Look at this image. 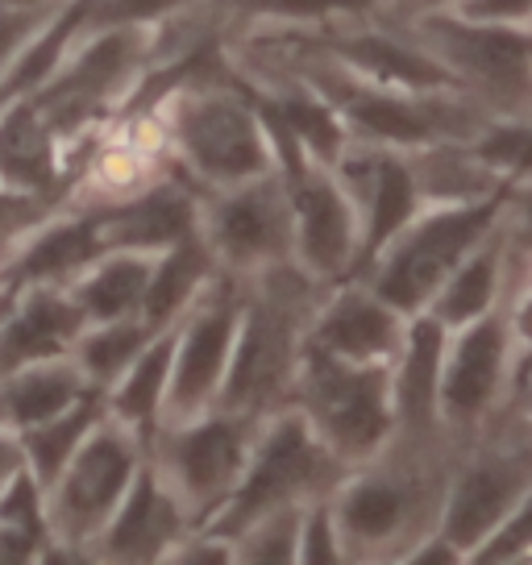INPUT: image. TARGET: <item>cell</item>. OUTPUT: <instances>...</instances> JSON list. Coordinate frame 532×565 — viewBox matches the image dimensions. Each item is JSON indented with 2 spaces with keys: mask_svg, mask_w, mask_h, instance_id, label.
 I'll list each match as a JSON object with an SVG mask.
<instances>
[{
  "mask_svg": "<svg viewBox=\"0 0 532 565\" xmlns=\"http://www.w3.org/2000/svg\"><path fill=\"white\" fill-rule=\"evenodd\" d=\"M258 424L263 420L213 407L204 416L159 428V437L150 445V461L159 466L167 487L183 503L192 529H204L237 491Z\"/></svg>",
  "mask_w": 532,
  "mask_h": 565,
  "instance_id": "obj_11",
  "label": "cell"
},
{
  "mask_svg": "<svg viewBox=\"0 0 532 565\" xmlns=\"http://www.w3.org/2000/svg\"><path fill=\"white\" fill-rule=\"evenodd\" d=\"M445 345H449V329L433 312L408 317V333L395 358V428H408V433L445 428L437 412Z\"/></svg>",
  "mask_w": 532,
  "mask_h": 565,
  "instance_id": "obj_22",
  "label": "cell"
},
{
  "mask_svg": "<svg viewBox=\"0 0 532 565\" xmlns=\"http://www.w3.org/2000/svg\"><path fill=\"white\" fill-rule=\"evenodd\" d=\"M395 21L449 71L454 88L487 117H532V25L470 21L454 9H428Z\"/></svg>",
  "mask_w": 532,
  "mask_h": 565,
  "instance_id": "obj_4",
  "label": "cell"
},
{
  "mask_svg": "<svg viewBox=\"0 0 532 565\" xmlns=\"http://www.w3.org/2000/svg\"><path fill=\"white\" fill-rule=\"evenodd\" d=\"M0 287H4V279H0Z\"/></svg>",
  "mask_w": 532,
  "mask_h": 565,
  "instance_id": "obj_42",
  "label": "cell"
},
{
  "mask_svg": "<svg viewBox=\"0 0 532 565\" xmlns=\"http://www.w3.org/2000/svg\"><path fill=\"white\" fill-rule=\"evenodd\" d=\"M304 34L329 58H338L345 71H354L358 79H371L379 88L458 92L449 71L425 46H416V38L387 13L366 21H341V25H324V30H304Z\"/></svg>",
  "mask_w": 532,
  "mask_h": 565,
  "instance_id": "obj_15",
  "label": "cell"
},
{
  "mask_svg": "<svg viewBox=\"0 0 532 565\" xmlns=\"http://www.w3.org/2000/svg\"><path fill=\"white\" fill-rule=\"evenodd\" d=\"M520 557H532V482H529V491L520 494V503L512 508V515H508L466 562L496 565V562H520Z\"/></svg>",
  "mask_w": 532,
  "mask_h": 565,
  "instance_id": "obj_34",
  "label": "cell"
},
{
  "mask_svg": "<svg viewBox=\"0 0 532 565\" xmlns=\"http://www.w3.org/2000/svg\"><path fill=\"white\" fill-rule=\"evenodd\" d=\"M92 320L67 282H25L0 320V374L72 353Z\"/></svg>",
  "mask_w": 532,
  "mask_h": 565,
  "instance_id": "obj_18",
  "label": "cell"
},
{
  "mask_svg": "<svg viewBox=\"0 0 532 565\" xmlns=\"http://www.w3.org/2000/svg\"><path fill=\"white\" fill-rule=\"evenodd\" d=\"M100 254H108V246L100 237L96 209L92 204L63 209L0 263V279L13 282V287H25V282H72Z\"/></svg>",
  "mask_w": 532,
  "mask_h": 565,
  "instance_id": "obj_21",
  "label": "cell"
},
{
  "mask_svg": "<svg viewBox=\"0 0 532 565\" xmlns=\"http://www.w3.org/2000/svg\"><path fill=\"white\" fill-rule=\"evenodd\" d=\"M4 4H51V0H4Z\"/></svg>",
  "mask_w": 532,
  "mask_h": 565,
  "instance_id": "obj_41",
  "label": "cell"
},
{
  "mask_svg": "<svg viewBox=\"0 0 532 565\" xmlns=\"http://www.w3.org/2000/svg\"><path fill=\"white\" fill-rule=\"evenodd\" d=\"M449 4H458V0H408V9L395 13V18H412V13H428V9H449Z\"/></svg>",
  "mask_w": 532,
  "mask_h": 565,
  "instance_id": "obj_40",
  "label": "cell"
},
{
  "mask_svg": "<svg viewBox=\"0 0 532 565\" xmlns=\"http://www.w3.org/2000/svg\"><path fill=\"white\" fill-rule=\"evenodd\" d=\"M345 475H350V466L320 441L300 407L287 404L258 424L242 482L230 494V503L204 524V532H216L233 545V536L246 524H254L258 515L324 499L338 491Z\"/></svg>",
  "mask_w": 532,
  "mask_h": 565,
  "instance_id": "obj_5",
  "label": "cell"
},
{
  "mask_svg": "<svg viewBox=\"0 0 532 565\" xmlns=\"http://www.w3.org/2000/svg\"><path fill=\"white\" fill-rule=\"evenodd\" d=\"M237 320H242V275L216 270L209 287L179 317L175 362L162 395V424H183L216 407L237 341Z\"/></svg>",
  "mask_w": 532,
  "mask_h": 565,
  "instance_id": "obj_13",
  "label": "cell"
},
{
  "mask_svg": "<svg viewBox=\"0 0 532 565\" xmlns=\"http://www.w3.org/2000/svg\"><path fill=\"white\" fill-rule=\"evenodd\" d=\"M21 466H25V449H21V437H18V433H9V428H0V487H4L9 478L18 475Z\"/></svg>",
  "mask_w": 532,
  "mask_h": 565,
  "instance_id": "obj_39",
  "label": "cell"
},
{
  "mask_svg": "<svg viewBox=\"0 0 532 565\" xmlns=\"http://www.w3.org/2000/svg\"><path fill=\"white\" fill-rule=\"evenodd\" d=\"M324 282L300 263H275L242 275V320L230 353V371L216 395L221 412L266 420L296 399L304 337L312 324Z\"/></svg>",
  "mask_w": 532,
  "mask_h": 565,
  "instance_id": "obj_2",
  "label": "cell"
},
{
  "mask_svg": "<svg viewBox=\"0 0 532 565\" xmlns=\"http://www.w3.org/2000/svg\"><path fill=\"white\" fill-rule=\"evenodd\" d=\"M150 38L155 25H108L75 42L51 79L30 92L58 138L75 141L96 121H117V108L150 67Z\"/></svg>",
  "mask_w": 532,
  "mask_h": 565,
  "instance_id": "obj_9",
  "label": "cell"
},
{
  "mask_svg": "<svg viewBox=\"0 0 532 565\" xmlns=\"http://www.w3.org/2000/svg\"><path fill=\"white\" fill-rule=\"evenodd\" d=\"M466 437L395 428L387 445L329 494L345 562H408V553L437 532L449 475Z\"/></svg>",
  "mask_w": 532,
  "mask_h": 565,
  "instance_id": "obj_1",
  "label": "cell"
},
{
  "mask_svg": "<svg viewBox=\"0 0 532 565\" xmlns=\"http://www.w3.org/2000/svg\"><path fill=\"white\" fill-rule=\"evenodd\" d=\"M304 508H279V512H266L254 524H246V529L233 536V562H258V565L296 562Z\"/></svg>",
  "mask_w": 532,
  "mask_h": 565,
  "instance_id": "obj_31",
  "label": "cell"
},
{
  "mask_svg": "<svg viewBox=\"0 0 532 565\" xmlns=\"http://www.w3.org/2000/svg\"><path fill=\"white\" fill-rule=\"evenodd\" d=\"M108 412L105 404V391H92L84 395L79 404H72L67 412H58L51 420L34 424V428H25L18 433L21 437V449H25V466H30V475L42 482V491H51L54 478L63 475V466L72 461V454L84 445L96 420Z\"/></svg>",
  "mask_w": 532,
  "mask_h": 565,
  "instance_id": "obj_29",
  "label": "cell"
},
{
  "mask_svg": "<svg viewBox=\"0 0 532 565\" xmlns=\"http://www.w3.org/2000/svg\"><path fill=\"white\" fill-rule=\"evenodd\" d=\"M508 249H512L508 225L499 221L496 230L461 258L458 270L441 282V291L433 296L425 312H433L449 333L461 329V324H470L482 312H491L499 296H503V279H508Z\"/></svg>",
  "mask_w": 532,
  "mask_h": 565,
  "instance_id": "obj_25",
  "label": "cell"
},
{
  "mask_svg": "<svg viewBox=\"0 0 532 565\" xmlns=\"http://www.w3.org/2000/svg\"><path fill=\"white\" fill-rule=\"evenodd\" d=\"M512 379V329H508V308L503 296L491 312L475 317L449 333L441 362V391H437V412H441L445 433L470 437L508 395Z\"/></svg>",
  "mask_w": 532,
  "mask_h": 565,
  "instance_id": "obj_14",
  "label": "cell"
},
{
  "mask_svg": "<svg viewBox=\"0 0 532 565\" xmlns=\"http://www.w3.org/2000/svg\"><path fill=\"white\" fill-rule=\"evenodd\" d=\"M0 183L21 192L75 195V171L67 167V141L58 138L51 117L34 96L0 100Z\"/></svg>",
  "mask_w": 532,
  "mask_h": 565,
  "instance_id": "obj_20",
  "label": "cell"
},
{
  "mask_svg": "<svg viewBox=\"0 0 532 565\" xmlns=\"http://www.w3.org/2000/svg\"><path fill=\"white\" fill-rule=\"evenodd\" d=\"M67 204H72V200H63V195L21 192V188L0 183V263H4L30 233L42 230L54 212L67 209Z\"/></svg>",
  "mask_w": 532,
  "mask_h": 565,
  "instance_id": "obj_32",
  "label": "cell"
},
{
  "mask_svg": "<svg viewBox=\"0 0 532 565\" xmlns=\"http://www.w3.org/2000/svg\"><path fill=\"white\" fill-rule=\"evenodd\" d=\"M296 562H308V565L345 562V557H341V541H338V524H333V503H329V494H324V499H312V503L304 508L300 553H296Z\"/></svg>",
  "mask_w": 532,
  "mask_h": 565,
  "instance_id": "obj_35",
  "label": "cell"
},
{
  "mask_svg": "<svg viewBox=\"0 0 532 565\" xmlns=\"http://www.w3.org/2000/svg\"><path fill=\"white\" fill-rule=\"evenodd\" d=\"M188 4L192 0H96L84 34L108 30V25H159L162 18H171V13L188 9Z\"/></svg>",
  "mask_w": 532,
  "mask_h": 565,
  "instance_id": "obj_36",
  "label": "cell"
},
{
  "mask_svg": "<svg viewBox=\"0 0 532 565\" xmlns=\"http://www.w3.org/2000/svg\"><path fill=\"white\" fill-rule=\"evenodd\" d=\"M254 113L263 117L270 154H275V175L284 179L287 204H291L296 263L324 287L350 279L358 263V209L345 192V183L333 167L312 159L304 150V141L270 108L254 105Z\"/></svg>",
  "mask_w": 532,
  "mask_h": 565,
  "instance_id": "obj_8",
  "label": "cell"
},
{
  "mask_svg": "<svg viewBox=\"0 0 532 565\" xmlns=\"http://www.w3.org/2000/svg\"><path fill=\"white\" fill-rule=\"evenodd\" d=\"M216 270V258L213 249L204 246V237L200 233H188V237H179L175 246L159 249V258H155V270H150V287H146V300H142V320L159 333L167 324H175L183 312H188V303L209 287Z\"/></svg>",
  "mask_w": 532,
  "mask_h": 565,
  "instance_id": "obj_27",
  "label": "cell"
},
{
  "mask_svg": "<svg viewBox=\"0 0 532 565\" xmlns=\"http://www.w3.org/2000/svg\"><path fill=\"white\" fill-rule=\"evenodd\" d=\"M508 192L512 183L466 204H425L358 279L374 287L404 317L425 312L461 258L503 221Z\"/></svg>",
  "mask_w": 532,
  "mask_h": 565,
  "instance_id": "obj_6",
  "label": "cell"
},
{
  "mask_svg": "<svg viewBox=\"0 0 532 565\" xmlns=\"http://www.w3.org/2000/svg\"><path fill=\"white\" fill-rule=\"evenodd\" d=\"M175 341L179 320L150 337V345L134 358V366L105 391L108 412L146 445V454H150V445L159 437L162 395H167V379H171V362H175Z\"/></svg>",
  "mask_w": 532,
  "mask_h": 565,
  "instance_id": "obj_24",
  "label": "cell"
},
{
  "mask_svg": "<svg viewBox=\"0 0 532 565\" xmlns=\"http://www.w3.org/2000/svg\"><path fill=\"white\" fill-rule=\"evenodd\" d=\"M92 391L100 387H92L84 366L75 362L72 353L18 366V371L0 374V428L25 433V428L67 412V407L79 404Z\"/></svg>",
  "mask_w": 532,
  "mask_h": 565,
  "instance_id": "obj_23",
  "label": "cell"
},
{
  "mask_svg": "<svg viewBox=\"0 0 532 565\" xmlns=\"http://www.w3.org/2000/svg\"><path fill=\"white\" fill-rule=\"evenodd\" d=\"M192 532V520L183 512V503L175 491L167 487V478L159 475V466L146 461L138 466V475L129 482L125 499L117 503L113 520L105 532L92 541L88 562H167V553Z\"/></svg>",
  "mask_w": 532,
  "mask_h": 565,
  "instance_id": "obj_16",
  "label": "cell"
},
{
  "mask_svg": "<svg viewBox=\"0 0 532 565\" xmlns=\"http://www.w3.org/2000/svg\"><path fill=\"white\" fill-rule=\"evenodd\" d=\"M503 225L512 233V242L532 249V179H520L508 192V209H503Z\"/></svg>",
  "mask_w": 532,
  "mask_h": 565,
  "instance_id": "obj_38",
  "label": "cell"
},
{
  "mask_svg": "<svg viewBox=\"0 0 532 565\" xmlns=\"http://www.w3.org/2000/svg\"><path fill=\"white\" fill-rule=\"evenodd\" d=\"M408 333V317L391 308L362 279H341L320 291L308 324V345L345 362H395Z\"/></svg>",
  "mask_w": 532,
  "mask_h": 565,
  "instance_id": "obj_17",
  "label": "cell"
},
{
  "mask_svg": "<svg viewBox=\"0 0 532 565\" xmlns=\"http://www.w3.org/2000/svg\"><path fill=\"white\" fill-rule=\"evenodd\" d=\"M155 258L159 254H146V249H108L96 263L84 266L67 287H72L75 300L84 303L92 324L138 317L146 300V287H150Z\"/></svg>",
  "mask_w": 532,
  "mask_h": 565,
  "instance_id": "obj_26",
  "label": "cell"
},
{
  "mask_svg": "<svg viewBox=\"0 0 532 565\" xmlns=\"http://www.w3.org/2000/svg\"><path fill=\"white\" fill-rule=\"evenodd\" d=\"M454 13L470 21H499V25H532V0H458Z\"/></svg>",
  "mask_w": 532,
  "mask_h": 565,
  "instance_id": "obj_37",
  "label": "cell"
},
{
  "mask_svg": "<svg viewBox=\"0 0 532 565\" xmlns=\"http://www.w3.org/2000/svg\"><path fill=\"white\" fill-rule=\"evenodd\" d=\"M142 461L146 445L113 412H105L46 491V545L67 548L79 562H88L92 541L105 532Z\"/></svg>",
  "mask_w": 532,
  "mask_h": 565,
  "instance_id": "obj_10",
  "label": "cell"
},
{
  "mask_svg": "<svg viewBox=\"0 0 532 565\" xmlns=\"http://www.w3.org/2000/svg\"><path fill=\"white\" fill-rule=\"evenodd\" d=\"M58 4L63 0H51V4H4L0 0V79L25 54V46L46 30V21L58 13Z\"/></svg>",
  "mask_w": 532,
  "mask_h": 565,
  "instance_id": "obj_33",
  "label": "cell"
},
{
  "mask_svg": "<svg viewBox=\"0 0 532 565\" xmlns=\"http://www.w3.org/2000/svg\"><path fill=\"white\" fill-rule=\"evenodd\" d=\"M195 233L213 249L216 266L233 275L296 263V221H291L284 179L275 171L200 192Z\"/></svg>",
  "mask_w": 532,
  "mask_h": 565,
  "instance_id": "obj_12",
  "label": "cell"
},
{
  "mask_svg": "<svg viewBox=\"0 0 532 565\" xmlns=\"http://www.w3.org/2000/svg\"><path fill=\"white\" fill-rule=\"evenodd\" d=\"M150 337H155V329L142 320V312H138V317L105 320V324H88L84 337L75 341L72 358L84 366L92 387L108 391L129 366H134V358L150 345Z\"/></svg>",
  "mask_w": 532,
  "mask_h": 565,
  "instance_id": "obj_30",
  "label": "cell"
},
{
  "mask_svg": "<svg viewBox=\"0 0 532 565\" xmlns=\"http://www.w3.org/2000/svg\"><path fill=\"white\" fill-rule=\"evenodd\" d=\"M167 159L162 167L188 179L195 192L230 188L275 171L263 117L237 84V63L221 79L179 84L155 108Z\"/></svg>",
  "mask_w": 532,
  "mask_h": 565,
  "instance_id": "obj_3",
  "label": "cell"
},
{
  "mask_svg": "<svg viewBox=\"0 0 532 565\" xmlns=\"http://www.w3.org/2000/svg\"><path fill=\"white\" fill-rule=\"evenodd\" d=\"M195 192L188 179L162 167V175L142 188V192L125 195V200H100L92 204L100 221V237L108 249H159L175 246L179 237L195 233Z\"/></svg>",
  "mask_w": 532,
  "mask_h": 565,
  "instance_id": "obj_19",
  "label": "cell"
},
{
  "mask_svg": "<svg viewBox=\"0 0 532 565\" xmlns=\"http://www.w3.org/2000/svg\"><path fill=\"white\" fill-rule=\"evenodd\" d=\"M233 30H324L341 21H366L387 0H221Z\"/></svg>",
  "mask_w": 532,
  "mask_h": 565,
  "instance_id": "obj_28",
  "label": "cell"
},
{
  "mask_svg": "<svg viewBox=\"0 0 532 565\" xmlns=\"http://www.w3.org/2000/svg\"><path fill=\"white\" fill-rule=\"evenodd\" d=\"M291 404L345 466H362L395 433V362H345L304 337Z\"/></svg>",
  "mask_w": 532,
  "mask_h": 565,
  "instance_id": "obj_7",
  "label": "cell"
}]
</instances>
